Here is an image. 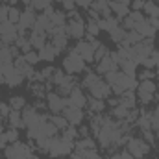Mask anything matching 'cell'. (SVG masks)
I'll list each match as a JSON object with an SVG mask.
<instances>
[{
  "label": "cell",
  "mask_w": 159,
  "mask_h": 159,
  "mask_svg": "<svg viewBox=\"0 0 159 159\" xmlns=\"http://www.w3.org/2000/svg\"><path fill=\"white\" fill-rule=\"evenodd\" d=\"M4 157L6 159H34V148L26 143H13L4 148Z\"/></svg>",
  "instance_id": "obj_1"
},
{
  "label": "cell",
  "mask_w": 159,
  "mask_h": 159,
  "mask_svg": "<svg viewBox=\"0 0 159 159\" xmlns=\"http://www.w3.org/2000/svg\"><path fill=\"white\" fill-rule=\"evenodd\" d=\"M72 150H74V143L65 141L63 137L56 135V137H52L48 156H50V157H56V159H57V157H67V156H70V154H72Z\"/></svg>",
  "instance_id": "obj_2"
},
{
  "label": "cell",
  "mask_w": 159,
  "mask_h": 159,
  "mask_svg": "<svg viewBox=\"0 0 159 159\" xmlns=\"http://www.w3.org/2000/svg\"><path fill=\"white\" fill-rule=\"evenodd\" d=\"M87 69V65H85V61L80 57L78 54L70 48V52L63 57V70L67 72V74H72V76H76L80 72H83Z\"/></svg>",
  "instance_id": "obj_3"
},
{
  "label": "cell",
  "mask_w": 159,
  "mask_h": 159,
  "mask_svg": "<svg viewBox=\"0 0 159 159\" xmlns=\"http://www.w3.org/2000/svg\"><path fill=\"white\" fill-rule=\"evenodd\" d=\"M150 144L143 139V137H135V135H131V139L128 141V144H126V150L133 156L135 159H143L144 156H148L150 154Z\"/></svg>",
  "instance_id": "obj_4"
},
{
  "label": "cell",
  "mask_w": 159,
  "mask_h": 159,
  "mask_svg": "<svg viewBox=\"0 0 159 159\" xmlns=\"http://www.w3.org/2000/svg\"><path fill=\"white\" fill-rule=\"evenodd\" d=\"M35 19H37L35 9L28 4V6H26V9L20 13V20H19V24H17V32H19V35H26V32L34 28Z\"/></svg>",
  "instance_id": "obj_5"
},
{
  "label": "cell",
  "mask_w": 159,
  "mask_h": 159,
  "mask_svg": "<svg viewBox=\"0 0 159 159\" xmlns=\"http://www.w3.org/2000/svg\"><path fill=\"white\" fill-rule=\"evenodd\" d=\"M19 37V32H17V24L6 20L0 24V41L6 43V44H15V41Z\"/></svg>",
  "instance_id": "obj_6"
},
{
  "label": "cell",
  "mask_w": 159,
  "mask_h": 159,
  "mask_svg": "<svg viewBox=\"0 0 159 159\" xmlns=\"http://www.w3.org/2000/svg\"><path fill=\"white\" fill-rule=\"evenodd\" d=\"M46 107L52 115H61L63 109H65V104H63V96H59L56 91H50L46 93Z\"/></svg>",
  "instance_id": "obj_7"
},
{
  "label": "cell",
  "mask_w": 159,
  "mask_h": 159,
  "mask_svg": "<svg viewBox=\"0 0 159 159\" xmlns=\"http://www.w3.org/2000/svg\"><path fill=\"white\" fill-rule=\"evenodd\" d=\"M89 94H91L93 98H98V100H107L113 93H111V85L102 78L98 83H94V85L89 89Z\"/></svg>",
  "instance_id": "obj_8"
},
{
  "label": "cell",
  "mask_w": 159,
  "mask_h": 159,
  "mask_svg": "<svg viewBox=\"0 0 159 159\" xmlns=\"http://www.w3.org/2000/svg\"><path fill=\"white\" fill-rule=\"evenodd\" d=\"M85 63H94V48L91 46L89 41H78L76 46L72 48Z\"/></svg>",
  "instance_id": "obj_9"
},
{
  "label": "cell",
  "mask_w": 159,
  "mask_h": 159,
  "mask_svg": "<svg viewBox=\"0 0 159 159\" xmlns=\"http://www.w3.org/2000/svg\"><path fill=\"white\" fill-rule=\"evenodd\" d=\"M65 30H67L69 37L81 41V37L85 35V20L83 19H80V20H69L67 26H65Z\"/></svg>",
  "instance_id": "obj_10"
},
{
  "label": "cell",
  "mask_w": 159,
  "mask_h": 159,
  "mask_svg": "<svg viewBox=\"0 0 159 159\" xmlns=\"http://www.w3.org/2000/svg\"><path fill=\"white\" fill-rule=\"evenodd\" d=\"M61 115L69 120V124H70V126H80V124L83 122V119H85L83 109L74 107V106H67V107L63 109V113H61Z\"/></svg>",
  "instance_id": "obj_11"
},
{
  "label": "cell",
  "mask_w": 159,
  "mask_h": 159,
  "mask_svg": "<svg viewBox=\"0 0 159 159\" xmlns=\"http://www.w3.org/2000/svg\"><path fill=\"white\" fill-rule=\"evenodd\" d=\"M87 98L89 96H85L83 94V91H81V87L76 85L74 89H72V93L69 94V106H74V107H80V109H85L87 107Z\"/></svg>",
  "instance_id": "obj_12"
},
{
  "label": "cell",
  "mask_w": 159,
  "mask_h": 159,
  "mask_svg": "<svg viewBox=\"0 0 159 159\" xmlns=\"http://www.w3.org/2000/svg\"><path fill=\"white\" fill-rule=\"evenodd\" d=\"M113 70H119V65L109 57V54L104 57V59H100L98 63H96V70L94 72H98L100 76H106L107 72H113Z\"/></svg>",
  "instance_id": "obj_13"
},
{
  "label": "cell",
  "mask_w": 159,
  "mask_h": 159,
  "mask_svg": "<svg viewBox=\"0 0 159 159\" xmlns=\"http://www.w3.org/2000/svg\"><path fill=\"white\" fill-rule=\"evenodd\" d=\"M13 65H15V69L24 76V78H32L34 76V72H35V69L24 59V56H19V57H15L13 59Z\"/></svg>",
  "instance_id": "obj_14"
},
{
  "label": "cell",
  "mask_w": 159,
  "mask_h": 159,
  "mask_svg": "<svg viewBox=\"0 0 159 159\" xmlns=\"http://www.w3.org/2000/svg\"><path fill=\"white\" fill-rule=\"evenodd\" d=\"M135 32H139L144 39H154L156 37V30L150 26V22H148V19H144L143 22H139V24H135Z\"/></svg>",
  "instance_id": "obj_15"
},
{
  "label": "cell",
  "mask_w": 159,
  "mask_h": 159,
  "mask_svg": "<svg viewBox=\"0 0 159 159\" xmlns=\"http://www.w3.org/2000/svg\"><path fill=\"white\" fill-rule=\"evenodd\" d=\"M37 54H39L41 61L52 63V61L56 59V56H57V50L52 46V43H46V46H44V48H41V50H37Z\"/></svg>",
  "instance_id": "obj_16"
},
{
  "label": "cell",
  "mask_w": 159,
  "mask_h": 159,
  "mask_svg": "<svg viewBox=\"0 0 159 159\" xmlns=\"http://www.w3.org/2000/svg\"><path fill=\"white\" fill-rule=\"evenodd\" d=\"M87 109H89V113H93V115H100V113H104V109H106V100H98V98L89 96V98H87Z\"/></svg>",
  "instance_id": "obj_17"
},
{
  "label": "cell",
  "mask_w": 159,
  "mask_h": 159,
  "mask_svg": "<svg viewBox=\"0 0 159 159\" xmlns=\"http://www.w3.org/2000/svg\"><path fill=\"white\" fill-rule=\"evenodd\" d=\"M7 124H9V128H15V129H24L26 126H24V120H22V113L20 111H15V109H11V113L7 115Z\"/></svg>",
  "instance_id": "obj_18"
},
{
  "label": "cell",
  "mask_w": 159,
  "mask_h": 159,
  "mask_svg": "<svg viewBox=\"0 0 159 159\" xmlns=\"http://www.w3.org/2000/svg\"><path fill=\"white\" fill-rule=\"evenodd\" d=\"M28 41L32 44L34 50H41L46 46V34H37V32H30L28 35Z\"/></svg>",
  "instance_id": "obj_19"
},
{
  "label": "cell",
  "mask_w": 159,
  "mask_h": 159,
  "mask_svg": "<svg viewBox=\"0 0 159 159\" xmlns=\"http://www.w3.org/2000/svg\"><path fill=\"white\" fill-rule=\"evenodd\" d=\"M119 98L122 106H126L128 109H135V104H137V93L135 91H124Z\"/></svg>",
  "instance_id": "obj_20"
},
{
  "label": "cell",
  "mask_w": 159,
  "mask_h": 159,
  "mask_svg": "<svg viewBox=\"0 0 159 159\" xmlns=\"http://www.w3.org/2000/svg\"><path fill=\"white\" fill-rule=\"evenodd\" d=\"M109 9H111V13L117 15V19H126V17L129 15V6L113 2V0H109Z\"/></svg>",
  "instance_id": "obj_21"
},
{
  "label": "cell",
  "mask_w": 159,
  "mask_h": 159,
  "mask_svg": "<svg viewBox=\"0 0 159 159\" xmlns=\"http://www.w3.org/2000/svg\"><path fill=\"white\" fill-rule=\"evenodd\" d=\"M28 89L34 94V98H46V93L48 91H46V85L44 83H41V81H30Z\"/></svg>",
  "instance_id": "obj_22"
},
{
  "label": "cell",
  "mask_w": 159,
  "mask_h": 159,
  "mask_svg": "<svg viewBox=\"0 0 159 159\" xmlns=\"http://www.w3.org/2000/svg\"><path fill=\"white\" fill-rule=\"evenodd\" d=\"M85 70H87V74H85V78H83V81H81V87H85V89L89 91L94 83H98V81L102 80V76H100L98 72L91 70V69H85Z\"/></svg>",
  "instance_id": "obj_23"
},
{
  "label": "cell",
  "mask_w": 159,
  "mask_h": 159,
  "mask_svg": "<svg viewBox=\"0 0 159 159\" xmlns=\"http://www.w3.org/2000/svg\"><path fill=\"white\" fill-rule=\"evenodd\" d=\"M119 69L124 72V74L131 76V78L137 76V63H133L131 59H122V61L119 63Z\"/></svg>",
  "instance_id": "obj_24"
},
{
  "label": "cell",
  "mask_w": 159,
  "mask_h": 159,
  "mask_svg": "<svg viewBox=\"0 0 159 159\" xmlns=\"http://www.w3.org/2000/svg\"><path fill=\"white\" fill-rule=\"evenodd\" d=\"M74 148H80V150H93L96 148V143L93 137H83V139H76L74 141Z\"/></svg>",
  "instance_id": "obj_25"
},
{
  "label": "cell",
  "mask_w": 159,
  "mask_h": 159,
  "mask_svg": "<svg viewBox=\"0 0 159 159\" xmlns=\"http://www.w3.org/2000/svg\"><path fill=\"white\" fill-rule=\"evenodd\" d=\"M50 22H52L54 28L67 26V13L65 11H54V15L50 17Z\"/></svg>",
  "instance_id": "obj_26"
},
{
  "label": "cell",
  "mask_w": 159,
  "mask_h": 159,
  "mask_svg": "<svg viewBox=\"0 0 159 159\" xmlns=\"http://www.w3.org/2000/svg\"><path fill=\"white\" fill-rule=\"evenodd\" d=\"M7 104H9V107H11V109H15V111H22V109L28 106V104H26V98H24V96H19V94L11 96Z\"/></svg>",
  "instance_id": "obj_27"
},
{
  "label": "cell",
  "mask_w": 159,
  "mask_h": 159,
  "mask_svg": "<svg viewBox=\"0 0 159 159\" xmlns=\"http://www.w3.org/2000/svg\"><path fill=\"white\" fill-rule=\"evenodd\" d=\"M128 113H129V109L126 106H122V104H119L117 107H111V111H109V115L117 120H126L128 119Z\"/></svg>",
  "instance_id": "obj_28"
},
{
  "label": "cell",
  "mask_w": 159,
  "mask_h": 159,
  "mask_svg": "<svg viewBox=\"0 0 159 159\" xmlns=\"http://www.w3.org/2000/svg\"><path fill=\"white\" fill-rule=\"evenodd\" d=\"M109 34V39H111V43H115V44H119V43H122V41L126 39V30L122 28V26H117V28H113L111 32H107Z\"/></svg>",
  "instance_id": "obj_29"
},
{
  "label": "cell",
  "mask_w": 159,
  "mask_h": 159,
  "mask_svg": "<svg viewBox=\"0 0 159 159\" xmlns=\"http://www.w3.org/2000/svg\"><path fill=\"white\" fill-rule=\"evenodd\" d=\"M98 34H100V28H98L96 19L89 17V19H87V22H85V35H93V37H96Z\"/></svg>",
  "instance_id": "obj_30"
},
{
  "label": "cell",
  "mask_w": 159,
  "mask_h": 159,
  "mask_svg": "<svg viewBox=\"0 0 159 159\" xmlns=\"http://www.w3.org/2000/svg\"><path fill=\"white\" fill-rule=\"evenodd\" d=\"M137 89H139V91H146V93L156 94V93H157V83H156L154 80H143V81H139Z\"/></svg>",
  "instance_id": "obj_31"
},
{
  "label": "cell",
  "mask_w": 159,
  "mask_h": 159,
  "mask_svg": "<svg viewBox=\"0 0 159 159\" xmlns=\"http://www.w3.org/2000/svg\"><path fill=\"white\" fill-rule=\"evenodd\" d=\"M143 13L148 15V17H157L159 19V6L154 2V0H146V2H144V9H143Z\"/></svg>",
  "instance_id": "obj_32"
},
{
  "label": "cell",
  "mask_w": 159,
  "mask_h": 159,
  "mask_svg": "<svg viewBox=\"0 0 159 159\" xmlns=\"http://www.w3.org/2000/svg\"><path fill=\"white\" fill-rule=\"evenodd\" d=\"M137 100L146 107V106H150L152 102H156V94L146 93V91H139V89H137Z\"/></svg>",
  "instance_id": "obj_33"
},
{
  "label": "cell",
  "mask_w": 159,
  "mask_h": 159,
  "mask_svg": "<svg viewBox=\"0 0 159 159\" xmlns=\"http://www.w3.org/2000/svg\"><path fill=\"white\" fill-rule=\"evenodd\" d=\"M50 122H52V124H54L59 131H63V129L69 126V120L65 119L63 115H50Z\"/></svg>",
  "instance_id": "obj_34"
},
{
  "label": "cell",
  "mask_w": 159,
  "mask_h": 159,
  "mask_svg": "<svg viewBox=\"0 0 159 159\" xmlns=\"http://www.w3.org/2000/svg\"><path fill=\"white\" fill-rule=\"evenodd\" d=\"M20 9L17 7V6H9V11H7V20L9 22H13V24H19V20H20Z\"/></svg>",
  "instance_id": "obj_35"
},
{
  "label": "cell",
  "mask_w": 159,
  "mask_h": 159,
  "mask_svg": "<svg viewBox=\"0 0 159 159\" xmlns=\"http://www.w3.org/2000/svg\"><path fill=\"white\" fill-rule=\"evenodd\" d=\"M2 133H4V137H6L7 144H13V143L19 141V129H15V128H7V129H4Z\"/></svg>",
  "instance_id": "obj_36"
},
{
  "label": "cell",
  "mask_w": 159,
  "mask_h": 159,
  "mask_svg": "<svg viewBox=\"0 0 159 159\" xmlns=\"http://www.w3.org/2000/svg\"><path fill=\"white\" fill-rule=\"evenodd\" d=\"M144 39L139 32H135V30H129V32H126V41L133 46V44H137V43H141V41Z\"/></svg>",
  "instance_id": "obj_37"
},
{
  "label": "cell",
  "mask_w": 159,
  "mask_h": 159,
  "mask_svg": "<svg viewBox=\"0 0 159 159\" xmlns=\"http://www.w3.org/2000/svg\"><path fill=\"white\" fill-rule=\"evenodd\" d=\"M50 4H52L50 0H30V6H32L35 11H41V13H43Z\"/></svg>",
  "instance_id": "obj_38"
},
{
  "label": "cell",
  "mask_w": 159,
  "mask_h": 159,
  "mask_svg": "<svg viewBox=\"0 0 159 159\" xmlns=\"http://www.w3.org/2000/svg\"><path fill=\"white\" fill-rule=\"evenodd\" d=\"M107 54H109V50H107V46H106V44L102 43V44H100V46H98V48L94 50V63H98L100 59H104V57H106Z\"/></svg>",
  "instance_id": "obj_39"
},
{
  "label": "cell",
  "mask_w": 159,
  "mask_h": 159,
  "mask_svg": "<svg viewBox=\"0 0 159 159\" xmlns=\"http://www.w3.org/2000/svg\"><path fill=\"white\" fill-rule=\"evenodd\" d=\"M22 56H24V59H26L32 67H34V65H37V63L41 61V59H39V54H37L35 50H30L28 54H22Z\"/></svg>",
  "instance_id": "obj_40"
},
{
  "label": "cell",
  "mask_w": 159,
  "mask_h": 159,
  "mask_svg": "<svg viewBox=\"0 0 159 159\" xmlns=\"http://www.w3.org/2000/svg\"><path fill=\"white\" fill-rule=\"evenodd\" d=\"M109 159H135V157H133L128 150H120V152H117V154H111Z\"/></svg>",
  "instance_id": "obj_41"
},
{
  "label": "cell",
  "mask_w": 159,
  "mask_h": 159,
  "mask_svg": "<svg viewBox=\"0 0 159 159\" xmlns=\"http://www.w3.org/2000/svg\"><path fill=\"white\" fill-rule=\"evenodd\" d=\"M83 137H91V128L85 126V124H80L78 126V139H83Z\"/></svg>",
  "instance_id": "obj_42"
},
{
  "label": "cell",
  "mask_w": 159,
  "mask_h": 159,
  "mask_svg": "<svg viewBox=\"0 0 159 159\" xmlns=\"http://www.w3.org/2000/svg\"><path fill=\"white\" fill-rule=\"evenodd\" d=\"M129 17H131V20H133L135 24H139V22H143V20L146 19L143 11H129Z\"/></svg>",
  "instance_id": "obj_43"
},
{
  "label": "cell",
  "mask_w": 159,
  "mask_h": 159,
  "mask_svg": "<svg viewBox=\"0 0 159 159\" xmlns=\"http://www.w3.org/2000/svg\"><path fill=\"white\" fill-rule=\"evenodd\" d=\"M61 7H63L65 13H69V11L76 9V2L74 0H61Z\"/></svg>",
  "instance_id": "obj_44"
},
{
  "label": "cell",
  "mask_w": 159,
  "mask_h": 159,
  "mask_svg": "<svg viewBox=\"0 0 159 159\" xmlns=\"http://www.w3.org/2000/svg\"><path fill=\"white\" fill-rule=\"evenodd\" d=\"M156 78V70H150V69H144L143 72H139V80H154Z\"/></svg>",
  "instance_id": "obj_45"
},
{
  "label": "cell",
  "mask_w": 159,
  "mask_h": 159,
  "mask_svg": "<svg viewBox=\"0 0 159 159\" xmlns=\"http://www.w3.org/2000/svg\"><path fill=\"white\" fill-rule=\"evenodd\" d=\"M144 2L146 0H131V4H129L131 11H143L144 9Z\"/></svg>",
  "instance_id": "obj_46"
},
{
  "label": "cell",
  "mask_w": 159,
  "mask_h": 159,
  "mask_svg": "<svg viewBox=\"0 0 159 159\" xmlns=\"http://www.w3.org/2000/svg\"><path fill=\"white\" fill-rule=\"evenodd\" d=\"M54 70H56V69H54L52 65H46V67H44V69L41 70V74H43V78H44V81H48V80L52 78V74H54Z\"/></svg>",
  "instance_id": "obj_47"
},
{
  "label": "cell",
  "mask_w": 159,
  "mask_h": 159,
  "mask_svg": "<svg viewBox=\"0 0 159 159\" xmlns=\"http://www.w3.org/2000/svg\"><path fill=\"white\" fill-rule=\"evenodd\" d=\"M9 113H11V107H9V104H4V102H2V104H0V117L6 120Z\"/></svg>",
  "instance_id": "obj_48"
},
{
  "label": "cell",
  "mask_w": 159,
  "mask_h": 159,
  "mask_svg": "<svg viewBox=\"0 0 159 159\" xmlns=\"http://www.w3.org/2000/svg\"><path fill=\"white\" fill-rule=\"evenodd\" d=\"M7 11H9V6H0V24L7 20Z\"/></svg>",
  "instance_id": "obj_49"
},
{
  "label": "cell",
  "mask_w": 159,
  "mask_h": 159,
  "mask_svg": "<svg viewBox=\"0 0 159 159\" xmlns=\"http://www.w3.org/2000/svg\"><path fill=\"white\" fill-rule=\"evenodd\" d=\"M150 57L154 59V65H156V69H154V70H156V74L159 76V50H154Z\"/></svg>",
  "instance_id": "obj_50"
},
{
  "label": "cell",
  "mask_w": 159,
  "mask_h": 159,
  "mask_svg": "<svg viewBox=\"0 0 159 159\" xmlns=\"http://www.w3.org/2000/svg\"><path fill=\"white\" fill-rule=\"evenodd\" d=\"M144 69H150V70H154L156 69V65H154V59L152 57H146V59H143V63H141Z\"/></svg>",
  "instance_id": "obj_51"
},
{
  "label": "cell",
  "mask_w": 159,
  "mask_h": 159,
  "mask_svg": "<svg viewBox=\"0 0 159 159\" xmlns=\"http://www.w3.org/2000/svg\"><path fill=\"white\" fill-rule=\"evenodd\" d=\"M119 104H120V98H119V96H115V98H111V96H109V98L106 100V106H109V107H117Z\"/></svg>",
  "instance_id": "obj_52"
},
{
  "label": "cell",
  "mask_w": 159,
  "mask_h": 159,
  "mask_svg": "<svg viewBox=\"0 0 159 159\" xmlns=\"http://www.w3.org/2000/svg\"><path fill=\"white\" fill-rule=\"evenodd\" d=\"M148 19V22H150V26L156 30V32H159V19L157 17H146Z\"/></svg>",
  "instance_id": "obj_53"
},
{
  "label": "cell",
  "mask_w": 159,
  "mask_h": 159,
  "mask_svg": "<svg viewBox=\"0 0 159 159\" xmlns=\"http://www.w3.org/2000/svg\"><path fill=\"white\" fill-rule=\"evenodd\" d=\"M76 2V6H81V7H91V4H93V0H74Z\"/></svg>",
  "instance_id": "obj_54"
},
{
  "label": "cell",
  "mask_w": 159,
  "mask_h": 159,
  "mask_svg": "<svg viewBox=\"0 0 159 159\" xmlns=\"http://www.w3.org/2000/svg\"><path fill=\"white\" fill-rule=\"evenodd\" d=\"M113 2H119V4H126V6H129V4H131V0H113Z\"/></svg>",
  "instance_id": "obj_55"
},
{
  "label": "cell",
  "mask_w": 159,
  "mask_h": 159,
  "mask_svg": "<svg viewBox=\"0 0 159 159\" xmlns=\"http://www.w3.org/2000/svg\"><path fill=\"white\" fill-rule=\"evenodd\" d=\"M152 113H154V117H159V106L154 107V111H152Z\"/></svg>",
  "instance_id": "obj_56"
},
{
  "label": "cell",
  "mask_w": 159,
  "mask_h": 159,
  "mask_svg": "<svg viewBox=\"0 0 159 159\" xmlns=\"http://www.w3.org/2000/svg\"><path fill=\"white\" fill-rule=\"evenodd\" d=\"M154 133H156V137H157V139H159V128H157V129H156V131H154Z\"/></svg>",
  "instance_id": "obj_57"
},
{
  "label": "cell",
  "mask_w": 159,
  "mask_h": 159,
  "mask_svg": "<svg viewBox=\"0 0 159 159\" xmlns=\"http://www.w3.org/2000/svg\"><path fill=\"white\" fill-rule=\"evenodd\" d=\"M20 2H24V4H26V6H28V4H30V0H20Z\"/></svg>",
  "instance_id": "obj_58"
},
{
  "label": "cell",
  "mask_w": 159,
  "mask_h": 159,
  "mask_svg": "<svg viewBox=\"0 0 159 159\" xmlns=\"http://www.w3.org/2000/svg\"><path fill=\"white\" fill-rule=\"evenodd\" d=\"M57 159H65V157H57Z\"/></svg>",
  "instance_id": "obj_59"
},
{
  "label": "cell",
  "mask_w": 159,
  "mask_h": 159,
  "mask_svg": "<svg viewBox=\"0 0 159 159\" xmlns=\"http://www.w3.org/2000/svg\"><path fill=\"white\" fill-rule=\"evenodd\" d=\"M0 104H2V102H0Z\"/></svg>",
  "instance_id": "obj_60"
},
{
  "label": "cell",
  "mask_w": 159,
  "mask_h": 159,
  "mask_svg": "<svg viewBox=\"0 0 159 159\" xmlns=\"http://www.w3.org/2000/svg\"><path fill=\"white\" fill-rule=\"evenodd\" d=\"M157 6H159V4H157Z\"/></svg>",
  "instance_id": "obj_61"
}]
</instances>
